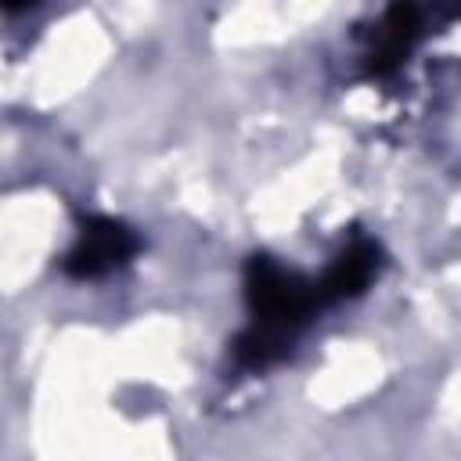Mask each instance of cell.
Listing matches in <instances>:
<instances>
[{"instance_id": "cell-3", "label": "cell", "mask_w": 461, "mask_h": 461, "mask_svg": "<svg viewBox=\"0 0 461 461\" xmlns=\"http://www.w3.org/2000/svg\"><path fill=\"white\" fill-rule=\"evenodd\" d=\"M375 267H378L375 245H371V241H353V245L328 267V274L317 281V299H321V306H324V303L349 299V295H360V292L367 288Z\"/></svg>"}, {"instance_id": "cell-1", "label": "cell", "mask_w": 461, "mask_h": 461, "mask_svg": "<svg viewBox=\"0 0 461 461\" xmlns=\"http://www.w3.org/2000/svg\"><path fill=\"white\" fill-rule=\"evenodd\" d=\"M245 299L252 310V321L277 324L295 331L317 306V285H306L292 270L277 267L270 256H252L245 267Z\"/></svg>"}, {"instance_id": "cell-4", "label": "cell", "mask_w": 461, "mask_h": 461, "mask_svg": "<svg viewBox=\"0 0 461 461\" xmlns=\"http://www.w3.org/2000/svg\"><path fill=\"white\" fill-rule=\"evenodd\" d=\"M295 331L288 328H277V324H263V321H252L238 342H234V360L241 367H270L274 360H281L288 353V342H292Z\"/></svg>"}, {"instance_id": "cell-2", "label": "cell", "mask_w": 461, "mask_h": 461, "mask_svg": "<svg viewBox=\"0 0 461 461\" xmlns=\"http://www.w3.org/2000/svg\"><path fill=\"white\" fill-rule=\"evenodd\" d=\"M137 252V238L130 227L108 216H90L79 230V241L65 256V274L72 277H101L122 267Z\"/></svg>"}, {"instance_id": "cell-5", "label": "cell", "mask_w": 461, "mask_h": 461, "mask_svg": "<svg viewBox=\"0 0 461 461\" xmlns=\"http://www.w3.org/2000/svg\"><path fill=\"white\" fill-rule=\"evenodd\" d=\"M36 0H4V7L7 11H25V7H32Z\"/></svg>"}]
</instances>
